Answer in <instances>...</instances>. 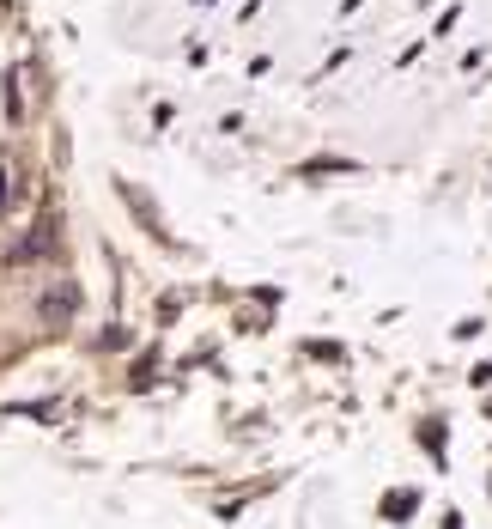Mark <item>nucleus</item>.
<instances>
[{
	"instance_id": "nucleus-1",
	"label": "nucleus",
	"mask_w": 492,
	"mask_h": 529,
	"mask_svg": "<svg viewBox=\"0 0 492 529\" xmlns=\"http://www.w3.org/2000/svg\"><path fill=\"white\" fill-rule=\"evenodd\" d=\"M49 244H55V219H43V225H37V232H31V238H25L19 250H13V262H37V256H43Z\"/></svg>"
},
{
	"instance_id": "nucleus-2",
	"label": "nucleus",
	"mask_w": 492,
	"mask_h": 529,
	"mask_svg": "<svg viewBox=\"0 0 492 529\" xmlns=\"http://www.w3.org/2000/svg\"><path fill=\"white\" fill-rule=\"evenodd\" d=\"M0 207H7V171H0Z\"/></svg>"
}]
</instances>
